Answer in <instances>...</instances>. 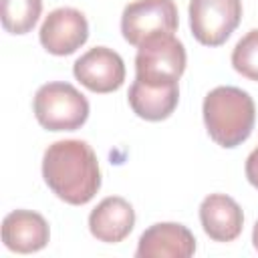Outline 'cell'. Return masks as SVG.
<instances>
[{
	"label": "cell",
	"instance_id": "7c38bea8",
	"mask_svg": "<svg viewBox=\"0 0 258 258\" xmlns=\"http://www.w3.org/2000/svg\"><path fill=\"white\" fill-rule=\"evenodd\" d=\"M135 226V210L133 206L119 196H109L97 204V208L89 214V230L91 234L105 244L123 242Z\"/></svg>",
	"mask_w": 258,
	"mask_h": 258
},
{
	"label": "cell",
	"instance_id": "6da1fadb",
	"mask_svg": "<svg viewBox=\"0 0 258 258\" xmlns=\"http://www.w3.org/2000/svg\"><path fill=\"white\" fill-rule=\"evenodd\" d=\"M42 177L52 194L71 204H89L101 187V169L93 147L81 139H60L42 155Z\"/></svg>",
	"mask_w": 258,
	"mask_h": 258
},
{
	"label": "cell",
	"instance_id": "30bf717a",
	"mask_svg": "<svg viewBox=\"0 0 258 258\" xmlns=\"http://www.w3.org/2000/svg\"><path fill=\"white\" fill-rule=\"evenodd\" d=\"M50 240L46 220L32 210H14L2 220V242L8 250L30 254L42 250Z\"/></svg>",
	"mask_w": 258,
	"mask_h": 258
},
{
	"label": "cell",
	"instance_id": "e0dca14e",
	"mask_svg": "<svg viewBox=\"0 0 258 258\" xmlns=\"http://www.w3.org/2000/svg\"><path fill=\"white\" fill-rule=\"evenodd\" d=\"M252 244H254V248L258 250V220H256V224H254V230H252Z\"/></svg>",
	"mask_w": 258,
	"mask_h": 258
},
{
	"label": "cell",
	"instance_id": "9a60e30c",
	"mask_svg": "<svg viewBox=\"0 0 258 258\" xmlns=\"http://www.w3.org/2000/svg\"><path fill=\"white\" fill-rule=\"evenodd\" d=\"M232 67L250 81H258V28L246 32L232 50Z\"/></svg>",
	"mask_w": 258,
	"mask_h": 258
},
{
	"label": "cell",
	"instance_id": "3957f363",
	"mask_svg": "<svg viewBox=\"0 0 258 258\" xmlns=\"http://www.w3.org/2000/svg\"><path fill=\"white\" fill-rule=\"evenodd\" d=\"M34 117L46 131H75L89 119L87 97L71 83H46L32 101Z\"/></svg>",
	"mask_w": 258,
	"mask_h": 258
},
{
	"label": "cell",
	"instance_id": "5b68a950",
	"mask_svg": "<svg viewBox=\"0 0 258 258\" xmlns=\"http://www.w3.org/2000/svg\"><path fill=\"white\" fill-rule=\"evenodd\" d=\"M189 28L204 46L224 44L242 20V0H189Z\"/></svg>",
	"mask_w": 258,
	"mask_h": 258
},
{
	"label": "cell",
	"instance_id": "ba28073f",
	"mask_svg": "<svg viewBox=\"0 0 258 258\" xmlns=\"http://www.w3.org/2000/svg\"><path fill=\"white\" fill-rule=\"evenodd\" d=\"M73 75L93 93H113L125 81V62L113 48L95 46L75 60Z\"/></svg>",
	"mask_w": 258,
	"mask_h": 258
},
{
	"label": "cell",
	"instance_id": "8fae6325",
	"mask_svg": "<svg viewBox=\"0 0 258 258\" xmlns=\"http://www.w3.org/2000/svg\"><path fill=\"white\" fill-rule=\"evenodd\" d=\"M200 222L214 242H232L242 234L244 214L230 196L210 194L200 204Z\"/></svg>",
	"mask_w": 258,
	"mask_h": 258
},
{
	"label": "cell",
	"instance_id": "9c48e42d",
	"mask_svg": "<svg viewBox=\"0 0 258 258\" xmlns=\"http://www.w3.org/2000/svg\"><path fill=\"white\" fill-rule=\"evenodd\" d=\"M196 252V238L175 222H159L149 226L137 244L135 256L139 258H189Z\"/></svg>",
	"mask_w": 258,
	"mask_h": 258
},
{
	"label": "cell",
	"instance_id": "52a82bcc",
	"mask_svg": "<svg viewBox=\"0 0 258 258\" xmlns=\"http://www.w3.org/2000/svg\"><path fill=\"white\" fill-rule=\"evenodd\" d=\"M40 44L54 56H67L79 50L89 38V22L77 8H56L48 12L40 30Z\"/></svg>",
	"mask_w": 258,
	"mask_h": 258
},
{
	"label": "cell",
	"instance_id": "277c9868",
	"mask_svg": "<svg viewBox=\"0 0 258 258\" xmlns=\"http://www.w3.org/2000/svg\"><path fill=\"white\" fill-rule=\"evenodd\" d=\"M185 48L173 34H153L137 46L135 79L143 83H177L185 71Z\"/></svg>",
	"mask_w": 258,
	"mask_h": 258
},
{
	"label": "cell",
	"instance_id": "4fadbf2b",
	"mask_svg": "<svg viewBox=\"0 0 258 258\" xmlns=\"http://www.w3.org/2000/svg\"><path fill=\"white\" fill-rule=\"evenodd\" d=\"M129 107L133 113L145 121H163L167 119L179 101L177 83H143L139 79L129 87Z\"/></svg>",
	"mask_w": 258,
	"mask_h": 258
},
{
	"label": "cell",
	"instance_id": "2e32d148",
	"mask_svg": "<svg viewBox=\"0 0 258 258\" xmlns=\"http://www.w3.org/2000/svg\"><path fill=\"white\" fill-rule=\"evenodd\" d=\"M244 171H246V179L258 189V147L252 149V153L246 157V167H244Z\"/></svg>",
	"mask_w": 258,
	"mask_h": 258
},
{
	"label": "cell",
	"instance_id": "7a4b0ae2",
	"mask_svg": "<svg viewBox=\"0 0 258 258\" xmlns=\"http://www.w3.org/2000/svg\"><path fill=\"white\" fill-rule=\"evenodd\" d=\"M204 123L208 135L226 149L244 143L256 121V107L252 97L238 87H216L212 89L202 105Z\"/></svg>",
	"mask_w": 258,
	"mask_h": 258
},
{
	"label": "cell",
	"instance_id": "5bb4252c",
	"mask_svg": "<svg viewBox=\"0 0 258 258\" xmlns=\"http://www.w3.org/2000/svg\"><path fill=\"white\" fill-rule=\"evenodd\" d=\"M2 26L10 34H26L38 22L42 0H0Z\"/></svg>",
	"mask_w": 258,
	"mask_h": 258
},
{
	"label": "cell",
	"instance_id": "8992f818",
	"mask_svg": "<svg viewBox=\"0 0 258 258\" xmlns=\"http://www.w3.org/2000/svg\"><path fill=\"white\" fill-rule=\"evenodd\" d=\"M177 24V6L173 0H135L121 14L123 38L133 46H139L153 34H173Z\"/></svg>",
	"mask_w": 258,
	"mask_h": 258
}]
</instances>
